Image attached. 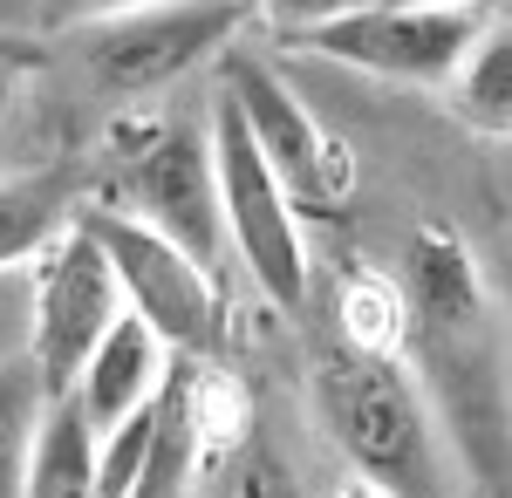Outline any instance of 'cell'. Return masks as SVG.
<instances>
[{
	"label": "cell",
	"instance_id": "1",
	"mask_svg": "<svg viewBox=\"0 0 512 498\" xmlns=\"http://www.w3.org/2000/svg\"><path fill=\"white\" fill-rule=\"evenodd\" d=\"M410 348L431 410L444 417L458 458L485 498H512V369L506 342L492 328V301L478 287L465 239L444 226H417L410 239Z\"/></svg>",
	"mask_w": 512,
	"mask_h": 498
},
{
	"label": "cell",
	"instance_id": "2",
	"mask_svg": "<svg viewBox=\"0 0 512 498\" xmlns=\"http://www.w3.org/2000/svg\"><path fill=\"white\" fill-rule=\"evenodd\" d=\"M315 410L362 485H376L390 498H451L444 464H437L431 403L403 376V362L355 355L335 342L315 362Z\"/></svg>",
	"mask_w": 512,
	"mask_h": 498
},
{
	"label": "cell",
	"instance_id": "3",
	"mask_svg": "<svg viewBox=\"0 0 512 498\" xmlns=\"http://www.w3.org/2000/svg\"><path fill=\"white\" fill-rule=\"evenodd\" d=\"M76 226L96 239V253L117 273L123 314H137L171 355L185 362H226V294L219 273L178 253L164 232L130 219L123 205H76Z\"/></svg>",
	"mask_w": 512,
	"mask_h": 498
},
{
	"label": "cell",
	"instance_id": "4",
	"mask_svg": "<svg viewBox=\"0 0 512 498\" xmlns=\"http://www.w3.org/2000/svg\"><path fill=\"white\" fill-rule=\"evenodd\" d=\"M253 21V0H144L89 14L76 28V62L103 96H158L185 82Z\"/></svg>",
	"mask_w": 512,
	"mask_h": 498
},
{
	"label": "cell",
	"instance_id": "5",
	"mask_svg": "<svg viewBox=\"0 0 512 498\" xmlns=\"http://www.w3.org/2000/svg\"><path fill=\"white\" fill-rule=\"evenodd\" d=\"M212 185H219V219H226V246L239 253L246 280L267 294L274 307H301L308 301V246H301V219L294 198L267 171V157L253 151L246 123L233 116L226 96H212Z\"/></svg>",
	"mask_w": 512,
	"mask_h": 498
},
{
	"label": "cell",
	"instance_id": "6",
	"mask_svg": "<svg viewBox=\"0 0 512 498\" xmlns=\"http://www.w3.org/2000/svg\"><path fill=\"white\" fill-rule=\"evenodd\" d=\"M123 314L117 273L96 253V239L69 226L35 267H28V362L41 369L48 396H69L89 362V348L110 335V321Z\"/></svg>",
	"mask_w": 512,
	"mask_h": 498
},
{
	"label": "cell",
	"instance_id": "7",
	"mask_svg": "<svg viewBox=\"0 0 512 498\" xmlns=\"http://www.w3.org/2000/svg\"><path fill=\"white\" fill-rule=\"evenodd\" d=\"M478 41L472 14H431V7H396V0H362L349 14L287 35V48L321 55L335 69L383 82H451V69L465 62V48Z\"/></svg>",
	"mask_w": 512,
	"mask_h": 498
},
{
	"label": "cell",
	"instance_id": "8",
	"mask_svg": "<svg viewBox=\"0 0 512 498\" xmlns=\"http://www.w3.org/2000/svg\"><path fill=\"white\" fill-rule=\"evenodd\" d=\"M123 212L164 232L178 253H192L198 267H219L226 253V219H219V185H212V144L192 123H164L151 130L130 164H123Z\"/></svg>",
	"mask_w": 512,
	"mask_h": 498
},
{
	"label": "cell",
	"instance_id": "9",
	"mask_svg": "<svg viewBox=\"0 0 512 498\" xmlns=\"http://www.w3.org/2000/svg\"><path fill=\"white\" fill-rule=\"evenodd\" d=\"M219 96L233 103V116L246 123V137H253V151L267 157V171L287 185V198H321L328 192V137H321L315 116H308V103H301L267 62L233 55L226 76H219Z\"/></svg>",
	"mask_w": 512,
	"mask_h": 498
},
{
	"label": "cell",
	"instance_id": "10",
	"mask_svg": "<svg viewBox=\"0 0 512 498\" xmlns=\"http://www.w3.org/2000/svg\"><path fill=\"white\" fill-rule=\"evenodd\" d=\"M164 369H171V348H164L137 314H117V321H110V335L89 348V362H82L69 403H76L82 423L103 437V430H117L123 417H137V410L158 396Z\"/></svg>",
	"mask_w": 512,
	"mask_h": 498
},
{
	"label": "cell",
	"instance_id": "11",
	"mask_svg": "<svg viewBox=\"0 0 512 498\" xmlns=\"http://www.w3.org/2000/svg\"><path fill=\"white\" fill-rule=\"evenodd\" d=\"M76 226V198L48 171H7L0 178V273L35 267L41 253Z\"/></svg>",
	"mask_w": 512,
	"mask_h": 498
},
{
	"label": "cell",
	"instance_id": "12",
	"mask_svg": "<svg viewBox=\"0 0 512 498\" xmlns=\"http://www.w3.org/2000/svg\"><path fill=\"white\" fill-rule=\"evenodd\" d=\"M21 498H96V430L82 423L69 396H55L41 417L28 471H21Z\"/></svg>",
	"mask_w": 512,
	"mask_h": 498
},
{
	"label": "cell",
	"instance_id": "13",
	"mask_svg": "<svg viewBox=\"0 0 512 498\" xmlns=\"http://www.w3.org/2000/svg\"><path fill=\"white\" fill-rule=\"evenodd\" d=\"M451 103L458 116L485 130V137H512V28H478V41L465 48V62L451 69Z\"/></svg>",
	"mask_w": 512,
	"mask_h": 498
},
{
	"label": "cell",
	"instance_id": "14",
	"mask_svg": "<svg viewBox=\"0 0 512 498\" xmlns=\"http://www.w3.org/2000/svg\"><path fill=\"white\" fill-rule=\"evenodd\" d=\"M335 321H342V348H355V355L403 362V348H410V301L383 273H349L342 301H335Z\"/></svg>",
	"mask_w": 512,
	"mask_h": 498
},
{
	"label": "cell",
	"instance_id": "15",
	"mask_svg": "<svg viewBox=\"0 0 512 498\" xmlns=\"http://www.w3.org/2000/svg\"><path fill=\"white\" fill-rule=\"evenodd\" d=\"M48 403L55 396L41 389V369L28 355L0 362V498H21V471H28V451H35Z\"/></svg>",
	"mask_w": 512,
	"mask_h": 498
},
{
	"label": "cell",
	"instance_id": "16",
	"mask_svg": "<svg viewBox=\"0 0 512 498\" xmlns=\"http://www.w3.org/2000/svg\"><path fill=\"white\" fill-rule=\"evenodd\" d=\"M226 498H301V485L287 478V464L274 451H260V444H246L239 458H226Z\"/></svg>",
	"mask_w": 512,
	"mask_h": 498
},
{
	"label": "cell",
	"instance_id": "17",
	"mask_svg": "<svg viewBox=\"0 0 512 498\" xmlns=\"http://www.w3.org/2000/svg\"><path fill=\"white\" fill-rule=\"evenodd\" d=\"M28 355V267L0 273V362Z\"/></svg>",
	"mask_w": 512,
	"mask_h": 498
},
{
	"label": "cell",
	"instance_id": "18",
	"mask_svg": "<svg viewBox=\"0 0 512 498\" xmlns=\"http://www.w3.org/2000/svg\"><path fill=\"white\" fill-rule=\"evenodd\" d=\"M362 0H253V14H267L280 28V41L301 35V28H321V21H335V14H349Z\"/></svg>",
	"mask_w": 512,
	"mask_h": 498
},
{
	"label": "cell",
	"instance_id": "19",
	"mask_svg": "<svg viewBox=\"0 0 512 498\" xmlns=\"http://www.w3.org/2000/svg\"><path fill=\"white\" fill-rule=\"evenodd\" d=\"M21 62H0V123H7V110H14V89H21Z\"/></svg>",
	"mask_w": 512,
	"mask_h": 498
},
{
	"label": "cell",
	"instance_id": "20",
	"mask_svg": "<svg viewBox=\"0 0 512 498\" xmlns=\"http://www.w3.org/2000/svg\"><path fill=\"white\" fill-rule=\"evenodd\" d=\"M0 62H21V69H35V48H28V41H14V35H0Z\"/></svg>",
	"mask_w": 512,
	"mask_h": 498
},
{
	"label": "cell",
	"instance_id": "21",
	"mask_svg": "<svg viewBox=\"0 0 512 498\" xmlns=\"http://www.w3.org/2000/svg\"><path fill=\"white\" fill-rule=\"evenodd\" d=\"M396 7H431V14H465L472 0H396Z\"/></svg>",
	"mask_w": 512,
	"mask_h": 498
},
{
	"label": "cell",
	"instance_id": "22",
	"mask_svg": "<svg viewBox=\"0 0 512 498\" xmlns=\"http://www.w3.org/2000/svg\"><path fill=\"white\" fill-rule=\"evenodd\" d=\"M76 7H89V14H117V7H144V0H76Z\"/></svg>",
	"mask_w": 512,
	"mask_h": 498
},
{
	"label": "cell",
	"instance_id": "23",
	"mask_svg": "<svg viewBox=\"0 0 512 498\" xmlns=\"http://www.w3.org/2000/svg\"><path fill=\"white\" fill-rule=\"evenodd\" d=\"M335 498H390V492H376V485H362V478H349V485H342Z\"/></svg>",
	"mask_w": 512,
	"mask_h": 498
},
{
	"label": "cell",
	"instance_id": "24",
	"mask_svg": "<svg viewBox=\"0 0 512 498\" xmlns=\"http://www.w3.org/2000/svg\"><path fill=\"white\" fill-rule=\"evenodd\" d=\"M506 369H512V342H506Z\"/></svg>",
	"mask_w": 512,
	"mask_h": 498
}]
</instances>
